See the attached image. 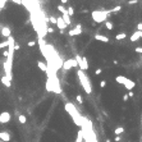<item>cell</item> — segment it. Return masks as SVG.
Segmentation results:
<instances>
[{"label": "cell", "mask_w": 142, "mask_h": 142, "mask_svg": "<svg viewBox=\"0 0 142 142\" xmlns=\"http://www.w3.org/2000/svg\"><path fill=\"white\" fill-rule=\"evenodd\" d=\"M64 108H65V110H67V113H68L70 117H72L74 124H76V126H78V127H82L83 117H82L81 114H79V112L76 109V106H74L72 103H67Z\"/></svg>", "instance_id": "6da1fadb"}, {"label": "cell", "mask_w": 142, "mask_h": 142, "mask_svg": "<svg viewBox=\"0 0 142 142\" xmlns=\"http://www.w3.org/2000/svg\"><path fill=\"white\" fill-rule=\"evenodd\" d=\"M77 76H78L79 82H81V86L83 87V90L86 91V94H91L92 92V85H91L90 79H88V77H87L86 72L82 70V69H79V70H77Z\"/></svg>", "instance_id": "7a4b0ae2"}, {"label": "cell", "mask_w": 142, "mask_h": 142, "mask_svg": "<svg viewBox=\"0 0 142 142\" xmlns=\"http://www.w3.org/2000/svg\"><path fill=\"white\" fill-rule=\"evenodd\" d=\"M110 14L109 10H94L91 12V17L95 23H103V22L108 21V15Z\"/></svg>", "instance_id": "3957f363"}, {"label": "cell", "mask_w": 142, "mask_h": 142, "mask_svg": "<svg viewBox=\"0 0 142 142\" xmlns=\"http://www.w3.org/2000/svg\"><path fill=\"white\" fill-rule=\"evenodd\" d=\"M74 59L77 61V65H79V69L82 70H87L88 69V61L86 56H81V55H76Z\"/></svg>", "instance_id": "277c9868"}, {"label": "cell", "mask_w": 142, "mask_h": 142, "mask_svg": "<svg viewBox=\"0 0 142 142\" xmlns=\"http://www.w3.org/2000/svg\"><path fill=\"white\" fill-rule=\"evenodd\" d=\"M12 67H13V59L5 58V61L3 63V69L5 70V76L12 79Z\"/></svg>", "instance_id": "5b68a950"}, {"label": "cell", "mask_w": 142, "mask_h": 142, "mask_svg": "<svg viewBox=\"0 0 142 142\" xmlns=\"http://www.w3.org/2000/svg\"><path fill=\"white\" fill-rule=\"evenodd\" d=\"M76 67H77V61H76L74 58L64 60V63L61 64V68H63V70H70V69L76 68Z\"/></svg>", "instance_id": "8992f818"}, {"label": "cell", "mask_w": 142, "mask_h": 142, "mask_svg": "<svg viewBox=\"0 0 142 142\" xmlns=\"http://www.w3.org/2000/svg\"><path fill=\"white\" fill-rule=\"evenodd\" d=\"M10 113L9 112H3L1 114H0V123L1 124H7L10 122Z\"/></svg>", "instance_id": "52a82bcc"}, {"label": "cell", "mask_w": 142, "mask_h": 142, "mask_svg": "<svg viewBox=\"0 0 142 142\" xmlns=\"http://www.w3.org/2000/svg\"><path fill=\"white\" fill-rule=\"evenodd\" d=\"M82 31H83V30H82V26H81V24H77L73 30H69L68 33H69V36L73 37V36H78V35H81Z\"/></svg>", "instance_id": "ba28073f"}, {"label": "cell", "mask_w": 142, "mask_h": 142, "mask_svg": "<svg viewBox=\"0 0 142 142\" xmlns=\"http://www.w3.org/2000/svg\"><path fill=\"white\" fill-rule=\"evenodd\" d=\"M56 26H58V28L60 30V32H64V30L68 27V26L65 24V22L63 21V18H61V17H56Z\"/></svg>", "instance_id": "9c48e42d"}, {"label": "cell", "mask_w": 142, "mask_h": 142, "mask_svg": "<svg viewBox=\"0 0 142 142\" xmlns=\"http://www.w3.org/2000/svg\"><path fill=\"white\" fill-rule=\"evenodd\" d=\"M0 33H1V36L3 37H9L12 36V30L8 27V26H4V27H1V31H0Z\"/></svg>", "instance_id": "30bf717a"}, {"label": "cell", "mask_w": 142, "mask_h": 142, "mask_svg": "<svg viewBox=\"0 0 142 142\" xmlns=\"http://www.w3.org/2000/svg\"><path fill=\"white\" fill-rule=\"evenodd\" d=\"M0 141H3V142H9V141H10V135H9L8 132H5V131L0 132Z\"/></svg>", "instance_id": "8fae6325"}, {"label": "cell", "mask_w": 142, "mask_h": 142, "mask_svg": "<svg viewBox=\"0 0 142 142\" xmlns=\"http://www.w3.org/2000/svg\"><path fill=\"white\" fill-rule=\"evenodd\" d=\"M140 38H141V36H140V31H135V32L132 33V36L129 37V41H131V42H137Z\"/></svg>", "instance_id": "7c38bea8"}, {"label": "cell", "mask_w": 142, "mask_h": 142, "mask_svg": "<svg viewBox=\"0 0 142 142\" xmlns=\"http://www.w3.org/2000/svg\"><path fill=\"white\" fill-rule=\"evenodd\" d=\"M95 40H97V41H100V42H109V38L108 36H104V35H100V33H97L95 35Z\"/></svg>", "instance_id": "4fadbf2b"}, {"label": "cell", "mask_w": 142, "mask_h": 142, "mask_svg": "<svg viewBox=\"0 0 142 142\" xmlns=\"http://www.w3.org/2000/svg\"><path fill=\"white\" fill-rule=\"evenodd\" d=\"M124 86H126V88H127L128 91H131L132 88H133V87L136 86V82H135V81H132V79H129V78H128V79H127V82L124 83Z\"/></svg>", "instance_id": "5bb4252c"}, {"label": "cell", "mask_w": 142, "mask_h": 142, "mask_svg": "<svg viewBox=\"0 0 142 142\" xmlns=\"http://www.w3.org/2000/svg\"><path fill=\"white\" fill-rule=\"evenodd\" d=\"M1 83H3L5 87H10V86H12V79L8 78L7 76H3V77H1Z\"/></svg>", "instance_id": "9a60e30c"}, {"label": "cell", "mask_w": 142, "mask_h": 142, "mask_svg": "<svg viewBox=\"0 0 142 142\" xmlns=\"http://www.w3.org/2000/svg\"><path fill=\"white\" fill-rule=\"evenodd\" d=\"M127 77H124V76H117L115 77V82L119 83V85H124V83L127 82Z\"/></svg>", "instance_id": "2e32d148"}, {"label": "cell", "mask_w": 142, "mask_h": 142, "mask_svg": "<svg viewBox=\"0 0 142 142\" xmlns=\"http://www.w3.org/2000/svg\"><path fill=\"white\" fill-rule=\"evenodd\" d=\"M37 65H38V68H40V69H41V70H42V72H45V73L47 72V65H46L45 63H44V61H41V60H38V61H37Z\"/></svg>", "instance_id": "e0dca14e"}, {"label": "cell", "mask_w": 142, "mask_h": 142, "mask_svg": "<svg viewBox=\"0 0 142 142\" xmlns=\"http://www.w3.org/2000/svg\"><path fill=\"white\" fill-rule=\"evenodd\" d=\"M127 38V33L126 32H120L118 35H115V40H118V41H122V40H126Z\"/></svg>", "instance_id": "ac0fdd59"}, {"label": "cell", "mask_w": 142, "mask_h": 142, "mask_svg": "<svg viewBox=\"0 0 142 142\" xmlns=\"http://www.w3.org/2000/svg\"><path fill=\"white\" fill-rule=\"evenodd\" d=\"M61 18H63V21L65 22V24H67V26H69V24H70V17L68 15V13H67V12H65V13H63Z\"/></svg>", "instance_id": "d6986e66"}, {"label": "cell", "mask_w": 142, "mask_h": 142, "mask_svg": "<svg viewBox=\"0 0 142 142\" xmlns=\"http://www.w3.org/2000/svg\"><path fill=\"white\" fill-rule=\"evenodd\" d=\"M105 27H106V30H109V31H112L113 28H114V24H113V22L112 21H105Z\"/></svg>", "instance_id": "ffe728a7"}, {"label": "cell", "mask_w": 142, "mask_h": 142, "mask_svg": "<svg viewBox=\"0 0 142 142\" xmlns=\"http://www.w3.org/2000/svg\"><path fill=\"white\" fill-rule=\"evenodd\" d=\"M76 142H83V133H82V129H79V131H78Z\"/></svg>", "instance_id": "44dd1931"}, {"label": "cell", "mask_w": 142, "mask_h": 142, "mask_svg": "<svg viewBox=\"0 0 142 142\" xmlns=\"http://www.w3.org/2000/svg\"><path fill=\"white\" fill-rule=\"evenodd\" d=\"M8 45H9V41H8V40H5V41H1L0 42V49H5V47H8Z\"/></svg>", "instance_id": "7402d4cb"}, {"label": "cell", "mask_w": 142, "mask_h": 142, "mask_svg": "<svg viewBox=\"0 0 142 142\" xmlns=\"http://www.w3.org/2000/svg\"><path fill=\"white\" fill-rule=\"evenodd\" d=\"M123 131H124V128H123V127H118V128H115L114 133H115L117 136H119V135H122V133H123Z\"/></svg>", "instance_id": "603a6c76"}, {"label": "cell", "mask_w": 142, "mask_h": 142, "mask_svg": "<svg viewBox=\"0 0 142 142\" xmlns=\"http://www.w3.org/2000/svg\"><path fill=\"white\" fill-rule=\"evenodd\" d=\"M18 120H19V123H22V124H24L26 122H27V118L24 117L23 114H21L19 117H18Z\"/></svg>", "instance_id": "cb8c5ba5"}, {"label": "cell", "mask_w": 142, "mask_h": 142, "mask_svg": "<svg viewBox=\"0 0 142 142\" xmlns=\"http://www.w3.org/2000/svg\"><path fill=\"white\" fill-rule=\"evenodd\" d=\"M56 9L59 10V12L61 13V14H63V13H65V12H67V8H65L64 5H61V4H60V5H58V8H56Z\"/></svg>", "instance_id": "d4e9b609"}, {"label": "cell", "mask_w": 142, "mask_h": 142, "mask_svg": "<svg viewBox=\"0 0 142 142\" xmlns=\"http://www.w3.org/2000/svg\"><path fill=\"white\" fill-rule=\"evenodd\" d=\"M67 13H68V15H69V17L74 15V8H73V7H69L68 9H67Z\"/></svg>", "instance_id": "484cf974"}, {"label": "cell", "mask_w": 142, "mask_h": 142, "mask_svg": "<svg viewBox=\"0 0 142 142\" xmlns=\"http://www.w3.org/2000/svg\"><path fill=\"white\" fill-rule=\"evenodd\" d=\"M120 9H122V7L120 5H118V7H115V8H113L112 10H109L110 13H117V12H120Z\"/></svg>", "instance_id": "4316f807"}, {"label": "cell", "mask_w": 142, "mask_h": 142, "mask_svg": "<svg viewBox=\"0 0 142 142\" xmlns=\"http://www.w3.org/2000/svg\"><path fill=\"white\" fill-rule=\"evenodd\" d=\"M49 22H50V23H52V24H56V17L51 15L50 18H49Z\"/></svg>", "instance_id": "83f0119b"}, {"label": "cell", "mask_w": 142, "mask_h": 142, "mask_svg": "<svg viewBox=\"0 0 142 142\" xmlns=\"http://www.w3.org/2000/svg\"><path fill=\"white\" fill-rule=\"evenodd\" d=\"M54 28L52 27H46V33H54Z\"/></svg>", "instance_id": "f1b7e54d"}, {"label": "cell", "mask_w": 142, "mask_h": 142, "mask_svg": "<svg viewBox=\"0 0 142 142\" xmlns=\"http://www.w3.org/2000/svg\"><path fill=\"white\" fill-rule=\"evenodd\" d=\"M76 99H77V101H78L79 104H82V103H83V99H82V96H81V95H77Z\"/></svg>", "instance_id": "f546056e"}, {"label": "cell", "mask_w": 142, "mask_h": 142, "mask_svg": "<svg viewBox=\"0 0 142 142\" xmlns=\"http://www.w3.org/2000/svg\"><path fill=\"white\" fill-rule=\"evenodd\" d=\"M27 45H28L30 47H33L35 45H36V42H35V41H28V44H27Z\"/></svg>", "instance_id": "4dcf8cb0"}, {"label": "cell", "mask_w": 142, "mask_h": 142, "mask_svg": "<svg viewBox=\"0 0 142 142\" xmlns=\"http://www.w3.org/2000/svg\"><path fill=\"white\" fill-rule=\"evenodd\" d=\"M105 86H106V81H101V82H100V87L104 88Z\"/></svg>", "instance_id": "1f68e13d"}, {"label": "cell", "mask_w": 142, "mask_h": 142, "mask_svg": "<svg viewBox=\"0 0 142 142\" xmlns=\"http://www.w3.org/2000/svg\"><path fill=\"white\" fill-rule=\"evenodd\" d=\"M137 31H142V22H140V23L137 24Z\"/></svg>", "instance_id": "d6a6232c"}, {"label": "cell", "mask_w": 142, "mask_h": 142, "mask_svg": "<svg viewBox=\"0 0 142 142\" xmlns=\"http://www.w3.org/2000/svg\"><path fill=\"white\" fill-rule=\"evenodd\" d=\"M137 3H138V0H129V1H128V4H131V5L132 4H137Z\"/></svg>", "instance_id": "836d02e7"}, {"label": "cell", "mask_w": 142, "mask_h": 142, "mask_svg": "<svg viewBox=\"0 0 142 142\" xmlns=\"http://www.w3.org/2000/svg\"><path fill=\"white\" fill-rule=\"evenodd\" d=\"M101 72H103V69H96V72H95V74H96V76H99V74H101Z\"/></svg>", "instance_id": "e575fe53"}, {"label": "cell", "mask_w": 142, "mask_h": 142, "mask_svg": "<svg viewBox=\"0 0 142 142\" xmlns=\"http://www.w3.org/2000/svg\"><path fill=\"white\" fill-rule=\"evenodd\" d=\"M136 52H140V54H142V47H136Z\"/></svg>", "instance_id": "d590c367"}, {"label": "cell", "mask_w": 142, "mask_h": 142, "mask_svg": "<svg viewBox=\"0 0 142 142\" xmlns=\"http://www.w3.org/2000/svg\"><path fill=\"white\" fill-rule=\"evenodd\" d=\"M3 56H4V58L8 56V50H4V51H3Z\"/></svg>", "instance_id": "8d00e7d4"}, {"label": "cell", "mask_w": 142, "mask_h": 142, "mask_svg": "<svg viewBox=\"0 0 142 142\" xmlns=\"http://www.w3.org/2000/svg\"><path fill=\"white\" fill-rule=\"evenodd\" d=\"M60 3H61V5H64V4L68 3V0H60Z\"/></svg>", "instance_id": "74e56055"}, {"label": "cell", "mask_w": 142, "mask_h": 142, "mask_svg": "<svg viewBox=\"0 0 142 142\" xmlns=\"http://www.w3.org/2000/svg\"><path fill=\"white\" fill-rule=\"evenodd\" d=\"M123 100L127 101V100H128V95H124V96H123Z\"/></svg>", "instance_id": "f35d334b"}, {"label": "cell", "mask_w": 142, "mask_h": 142, "mask_svg": "<svg viewBox=\"0 0 142 142\" xmlns=\"http://www.w3.org/2000/svg\"><path fill=\"white\" fill-rule=\"evenodd\" d=\"M128 97H133V92L129 91V94H128Z\"/></svg>", "instance_id": "ab89813d"}, {"label": "cell", "mask_w": 142, "mask_h": 142, "mask_svg": "<svg viewBox=\"0 0 142 142\" xmlns=\"http://www.w3.org/2000/svg\"><path fill=\"white\" fill-rule=\"evenodd\" d=\"M140 36H141V38H142V31H140Z\"/></svg>", "instance_id": "60d3db41"}, {"label": "cell", "mask_w": 142, "mask_h": 142, "mask_svg": "<svg viewBox=\"0 0 142 142\" xmlns=\"http://www.w3.org/2000/svg\"><path fill=\"white\" fill-rule=\"evenodd\" d=\"M0 142H3V141H0Z\"/></svg>", "instance_id": "b9f144b4"}]
</instances>
